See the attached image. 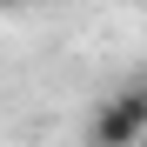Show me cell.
I'll return each mask as SVG.
<instances>
[{"label": "cell", "instance_id": "cell-1", "mask_svg": "<svg viewBox=\"0 0 147 147\" xmlns=\"http://www.w3.org/2000/svg\"><path fill=\"white\" fill-rule=\"evenodd\" d=\"M147 140V87H120L94 114V147H140Z\"/></svg>", "mask_w": 147, "mask_h": 147}, {"label": "cell", "instance_id": "cell-3", "mask_svg": "<svg viewBox=\"0 0 147 147\" xmlns=\"http://www.w3.org/2000/svg\"><path fill=\"white\" fill-rule=\"evenodd\" d=\"M140 147H147V140H140Z\"/></svg>", "mask_w": 147, "mask_h": 147}, {"label": "cell", "instance_id": "cell-2", "mask_svg": "<svg viewBox=\"0 0 147 147\" xmlns=\"http://www.w3.org/2000/svg\"><path fill=\"white\" fill-rule=\"evenodd\" d=\"M0 7H27V0H0Z\"/></svg>", "mask_w": 147, "mask_h": 147}]
</instances>
